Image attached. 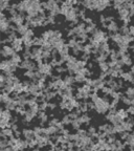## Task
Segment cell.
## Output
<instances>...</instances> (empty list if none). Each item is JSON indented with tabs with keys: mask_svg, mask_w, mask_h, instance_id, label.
Masks as SVG:
<instances>
[{
	"mask_svg": "<svg viewBox=\"0 0 134 151\" xmlns=\"http://www.w3.org/2000/svg\"><path fill=\"white\" fill-rule=\"evenodd\" d=\"M93 103H94V109L99 113H106L111 108V104L109 103V101L107 99H101V98H99Z\"/></svg>",
	"mask_w": 134,
	"mask_h": 151,
	"instance_id": "obj_1",
	"label": "cell"
},
{
	"mask_svg": "<svg viewBox=\"0 0 134 151\" xmlns=\"http://www.w3.org/2000/svg\"><path fill=\"white\" fill-rule=\"evenodd\" d=\"M16 54V50L13 48V46H9V45H3L2 50H1V56L3 58H9V57H13Z\"/></svg>",
	"mask_w": 134,
	"mask_h": 151,
	"instance_id": "obj_2",
	"label": "cell"
},
{
	"mask_svg": "<svg viewBox=\"0 0 134 151\" xmlns=\"http://www.w3.org/2000/svg\"><path fill=\"white\" fill-rule=\"evenodd\" d=\"M20 67L26 69V70H34L35 69V62L31 61L29 59H24L20 64Z\"/></svg>",
	"mask_w": 134,
	"mask_h": 151,
	"instance_id": "obj_3",
	"label": "cell"
},
{
	"mask_svg": "<svg viewBox=\"0 0 134 151\" xmlns=\"http://www.w3.org/2000/svg\"><path fill=\"white\" fill-rule=\"evenodd\" d=\"M22 134H23L24 139L25 141L29 142V141H33V139H36V133H35V130H32V129H24L23 132H22Z\"/></svg>",
	"mask_w": 134,
	"mask_h": 151,
	"instance_id": "obj_4",
	"label": "cell"
},
{
	"mask_svg": "<svg viewBox=\"0 0 134 151\" xmlns=\"http://www.w3.org/2000/svg\"><path fill=\"white\" fill-rule=\"evenodd\" d=\"M39 71H40L42 75H50L52 73V64H47V63H42L39 65Z\"/></svg>",
	"mask_w": 134,
	"mask_h": 151,
	"instance_id": "obj_5",
	"label": "cell"
},
{
	"mask_svg": "<svg viewBox=\"0 0 134 151\" xmlns=\"http://www.w3.org/2000/svg\"><path fill=\"white\" fill-rule=\"evenodd\" d=\"M24 44L23 39L22 38H16L14 41L12 42V46L16 52H20L22 50V45Z\"/></svg>",
	"mask_w": 134,
	"mask_h": 151,
	"instance_id": "obj_6",
	"label": "cell"
},
{
	"mask_svg": "<svg viewBox=\"0 0 134 151\" xmlns=\"http://www.w3.org/2000/svg\"><path fill=\"white\" fill-rule=\"evenodd\" d=\"M1 137H7V139L14 137V130H13L12 128H4V129H1Z\"/></svg>",
	"mask_w": 134,
	"mask_h": 151,
	"instance_id": "obj_7",
	"label": "cell"
},
{
	"mask_svg": "<svg viewBox=\"0 0 134 151\" xmlns=\"http://www.w3.org/2000/svg\"><path fill=\"white\" fill-rule=\"evenodd\" d=\"M120 62H122L123 65H131L132 63V60L131 58H130V56L128 54H124L122 56V58H120Z\"/></svg>",
	"mask_w": 134,
	"mask_h": 151,
	"instance_id": "obj_8",
	"label": "cell"
},
{
	"mask_svg": "<svg viewBox=\"0 0 134 151\" xmlns=\"http://www.w3.org/2000/svg\"><path fill=\"white\" fill-rule=\"evenodd\" d=\"M107 28H108L109 32L115 34V33H118V25L114 21H109L108 25H107Z\"/></svg>",
	"mask_w": 134,
	"mask_h": 151,
	"instance_id": "obj_9",
	"label": "cell"
},
{
	"mask_svg": "<svg viewBox=\"0 0 134 151\" xmlns=\"http://www.w3.org/2000/svg\"><path fill=\"white\" fill-rule=\"evenodd\" d=\"M122 78L124 81H128V82H133L134 81V75L129 71V73H122Z\"/></svg>",
	"mask_w": 134,
	"mask_h": 151,
	"instance_id": "obj_10",
	"label": "cell"
},
{
	"mask_svg": "<svg viewBox=\"0 0 134 151\" xmlns=\"http://www.w3.org/2000/svg\"><path fill=\"white\" fill-rule=\"evenodd\" d=\"M78 121L81 123V124H87V123L90 122V118H89V116H88V114L84 113V114H82V116L78 119Z\"/></svg>",
	"mask_w": 134,
	"mask_h": 151,
	"instance_id": "obj_11",
	"label": "cell"
},
{
	"mask_svg": "<svg viewBox=\"0 0 134 151\" xmlns=\"http://www.w3.org/2000/svg\"><path fill=\"white\" fill-rule=\"evenodd\" d=\"M126 144H128L130 147L134 148V132L132 133V134L128 135V137L126 139Z\"/></svg>",
	"mask_w": 134,
	"mask_h": 151,
	"instance_id": "obj_12",
	"label": "cell"
},
{
	"mask_svg": "<svg viewBox=\"0 0 134 151\" xmlns=\"http://www.w3.org/2000/svg\"><path fill=\"white\" fill-rule=\"evenodd\" d=\"M38 116H39V120L41 121L42 124H44V123L47 121V114L44 112V111H40V112L38 113Z\"/></svg>",
	"mask_w": 134,
	"mask_h": 151,
	"instance_id": "obj_13",
	"label": "cell"
},
{
	"mask_svg": "<svg viewBox=\"0 0 134 151\" xmlns=\"http://www.w3.org/2000/svg\"><path fill=\"white\" fill-rule=\"evenodd\" d=\"M118 114L122 116L124 120H125L126 118H128V111L126 110V109H120V110H118Z\"/></svg>",
	"mask_w": 134,
	"mask_h": 151,
	"instance_id": "obj_14",
	"label": "cell"
},
{
	"mask_svg": "<svg viewBox=\"0 0 134 151\" xmlns=\"http://www.w3.org/2000/svg\"><path fill=\"white\" fill-rule=\"evenodd\" d=\"M130 71H131V73H133V75H134V65H133V66H132V67H131V70H130Z\"/></svg>",
	"mask_w": 134,
	"mask_h": 151,
	"instance_id": "obj_15",
	"label": "cell"
},
{
	"mask_svg": "<svg viewBox=\"0 0 134 151\" xmlns=\"http://www.w3.org/2000/svg\"><path fill=\"white\" fill-rule=\"evenodd\" d=\"M33 151H40V149H39V148H35V149H33Z\"/></svg>",
	"mask_w": 134,
	"mask_h": 151,
	"instance_id": "obj_16",
	"label": "cell"
}]
</instances>
